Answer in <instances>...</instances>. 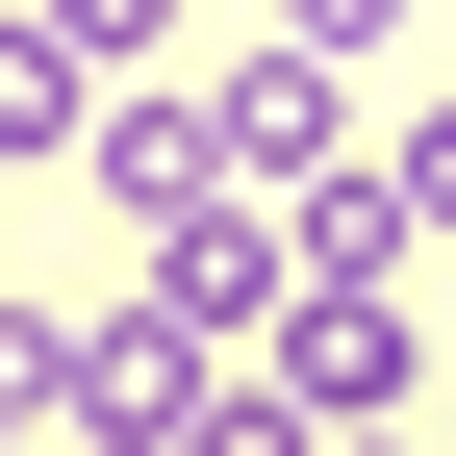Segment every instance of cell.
Segmentation results:
<instances>
[{
	"label": "cell",
	"mask_w": 456,
	"mask_h": 456,
	"mask_svg": "<svg viewBox=\"0 0 456 456\" xmlns=\"http://www.w3.org/2000/svg\"><path fill=\"white\" fill-rule=\"evenodd\" d=\"M203 406H228V330H203V305L51 330V431H77V456H203Z\"/></svg>",
	"instance_id": "obj_1"
},
{
	"label": "cell",
	"mask_w": 456,
	"mask_h": 456,
	"mask_svg": "<svg viewBox=\"0 0 456 456\" xmlns=\"http://www.w3.org/2000/svg\"><path fill=\"white\" fill-rule=\"evenodd\" d=\"M203 102H228V178H254V203H305V178H355V127H380V102L330 77L305 26H254V51H228Z\"/></svg>",
	"instance_id": "obj_2"
},
{
	"label": "cell",
	"mask_w": 456,
	"mask_h": 456,
	"mask_svg": "<svg viewBox=\"0 0 456 456\" xmlns=\"http://www.w3.org/2000/svg\"><path fill=\"white\" fill-rule=\"evenodd\" d=\"M254 380H279L305 431H406V305H380V279H279Z\"/></svg>",
	"instance_id": "obj_3"
},
{
	"label": "cell",
	"mask_w": 456,
	"mask_h": 456,
	"mask_svg": "<svg viewBox=\"0 0 456 456\" xmlns=\"http://www.w3.org/2000/svg\"><path fill=\"white\" fill-rule=\"evenodd\" d=\"M102 102H127V77H102V51L51 26V0H0V178H51V152H102Z\"/></svg>",
	"instance_id": "obj_4"
},
{
	"label": "cell",
	"mask_w": 456,
	"mask_h": 456,
	"mask_svg": "<svg viewBox=\"0 0 456 456\" xmlns=\"http://www.w3.org/2000/svg\"><path fill=\"white\" fill-rule=\"evenodd\" d=\"M102 203H127V228H178V203H254V178H228V102H102Z\"/></svg>",
	"instance_id": "obj_5"
},
{
	"label": "cell",
	"mask_w": 456,
	"mask_h": 456,
	"mask_svg": "<svg viewBox=\"0 0 456 456\" xmlns=\"http://www.w3.org/2000/svg\"><path fill=\"white\" fill-rule=\"evenodd\" d=\"M254 26H305L330 77H380V51H406V0H254Z\"/></svg>",
	"instance_id": "obj_6"
},
{
	"label": "cell",
	"mask_w": 456,
	"mask_h": 456,
	"mask_svg": "<svg viewBox=\"0 0 456 456\" xmlns=\"http://www.w3.org/2000/svg\"><path fill=\"white\" fill-rule=\"evenodd\" d=\"M380 178H406V228H456V102H431L406 152H380Z\"/></svg>",
	"instance_id": "obj_7"
},
{
	"label": "cell",
	"mask_w": 456,
	"mask_h": 456,
	"mask_svg": "<svg viewBox=\"0 0 456 456\" xmlns=\"http://www.w3.org/2000/svg\"><path fill=\"white\" fill-rule=\"evenodd\" d=\"M305 456H406V431H305Z\"/></svg>",
	"instance_id": "obj_8"
},
{
	"label": "cell",
	"mask_w": 456,
	"mask_h": 456,
	"mask_svg": "<svg viewBox=\"0 0 456 456\" xmlns=\"http://www.w3.org/2000/svg\"><path fill=\"white\" fill-rule=\"evenodd\" d=\"M0 456H26V406H0Z\"/></svg>",
	"instance_id": "obj_9"
}]
</instances>
